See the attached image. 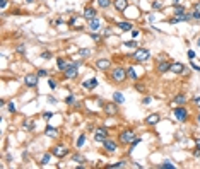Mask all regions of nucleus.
I'll list each match as a JSON object with an SVG mask.
<instances>
[{
    "label": "nucleus",
    "mask_w": 200,
    "mask_h": 169,
    "mask_svg": "<svg viewBox=\"0 0 200 169\" xmlns=\"http://www.w3.org/2000/svg\"><path fill=\"white\" fill-rule=\"evenodd\" d=\"M111 79H113L115 84L123 82V80L127 79V72H125V69H123V67H115V69L111 70Z\"/></svg>",
    "instance_id": "f257e3e1"
},
{
    "label": "nucleus",
    "mask_w": 200,
    "mask_h": 169,
    "mask_svg": "<svg viewBox=\"0 0 200 169\" xmlns=\"http://www.w3.org/2000/svg\"><path fill=\"white\" fill-rule=\"evenodd\" d=\"M79 67H80V62H74V63L67 65V69L63 70L65 79H75V77H77V70H79Z\"/></svg>",
    "instance_id": "f03ea898"
},
{
    "label": "nucleus",
    "mask_w": 200,
    "mask_h": 169,
    "mask_svg": "<svg viewBox=\"0 0 200 169\" xmlns=\"http://www.w3.org/2000/svg\"><path fill=\"white\" fill-rule=\"evenodd\" d=\"M133 60L135 62H145V60L150 58V51L147 50V48H135V51H133Z\"/></svg>",
    "instance_id": "7ed1b4c3"
},
{
    "label": "nucleus",
    "mask_w": 200,
    "mask_h": 169,
    "mask_svg": "<svg viewBox=\"0 0 200 169\" xmlns=\"http://www.w3.org/2000/svg\"><path fill=\"white\" fill-rule=\"evenodd\" d=\"M173 116L176 118V121H187V118H188V110L183 108V106H176V108L173 110Z\"/></svg>",
    "instance_id": "20e7f679"
},
{
    "label": "nucleus",
    "mask_w": 200,
    "mask_h": 169,
    "mask_svg": "<svg viewBox=\"0 0 200 169\" xmlns=\"http://www.w3.org/2000/svg\"><path fill=\"white\" fill-rule=\"evenodd\" d=\"M108 135H110V133H108V130L104 128V127L94 130V140H96V142H104L106 139H110Z\"/></svg>",
    "instance_id": "39448f33"
},
{
    "label": "nucleus",
    "mask_w": 200,
    "mask_h": 169,
    "mask_svg": "<svg viewBox=\"0 0 200 169\" xmlns=\"http://www.w3.org/2000/svg\"><path fill=\"white\" fill-rule=\"evenodd\" d=\"M133 140H135V133H133L132 130H125V132L120 133V142L121 144H132Z\"/></svg>",
    "instance_id": "423d86ee"
},
{
    "label": "nucleus",
    "mask_w": 200,
    "mask_h": 169,
    "mask_svg": "<svg viewBox=\"0 0 200 169\" xmlns=\"http://www.w3.org/2000/svg\"><path fill=\"white\" fill-rule=\"evenodd\" d=\"M38 79H40V75L38 74H29V75H26V79H24V84H26V87H36L38 86Z\"/></svg>",
    "instance_id": "0eeeda50"
},
{
    "label": "nucleus",
    "mask_w": 200,
    "mask_h": 169,
    "mask_svg": "<svg viewBox=\"0 0 200 169\" xmlns=\"http://www.w3.org/2000/svg\"><path fill=\"white\" fill-rule=\"evenodd\" d=\"M67 147H63V145H57V147H53V150H51V154L55 156V157H58V159H62V157H65L67 156Z\"/></svg>",
    "instance_id": "6e6552de"
},
{
    "label": "nucleus",
    "mask_w": 200,
    "mask_h": 169,
    "mask_svg": "<svg viewBox=\"0 0 200 169\" xmlns=\"http://www.w3.org/2000/svg\"><path fill=\"white\" fill-rule=\"evenodd\" d=\"M104 113H106V115H110V116H115V115L118 113L116 103H108V104H104Z\"/></svg>",
    "instance_id": "1a4fd4ad"
},
{
    "label": "nucleus",
    "mask_w": 200,
    "mask_h": 169,
    "mask_svg": "<svg viewBox=\"0 0 200 169\" xmlns=\"http://www.w3.org/2000/svg\"><path fill=\"white\" fill-rule=\"evenodd\" d=\"M84 17H86L87 21L96 19V17H98V10L94 9V7H86V10H84Z\"/></svg>",
    "instance_id": "9d476101"
},
{
    "label": "nucleus",
    "mask_w": 200,
    "mask_h": 169,
    "mask_svg": "<svg viewBox=\"0 0 200 169\" xmlns=\"http://www.w3.org/2000/svg\"><path fill=\"white\" fill-rule=\"evenodd\" d=\"M103 144H104V150H106V152H110V154L116 150V142H113L111 139H106Z\"/></svg>",
    "instance_id": "9b49d317"
},
{
    "label": "nucleus",
    "mask_w": 200,
    "mask_h": 169,
    "mask_svg": "<svg viewBox=\"0 0 200 169\" xmlns=\"http://www.w3.org/2000/svg\"><path fill=\"white\" fill-rule=\"evenodd\" d=\"M98 84H99V82H98V79L94 77V79H87V80H84V82H82V87H84V89H94V87H96Z\"/></svg>",
    "instance_id": "f8f14e48"
},
{
    "label": "nucleus",
    "mask_w": 200,
    "mask_h": 169,
    "mask_svg": "<svg viewBox=\"0 0 200 169\" xmlns=\"http://www.w3.org/2000/svg\"><path fill=\"white\" fill-rule=\"evenodd\" d=\"M170 70H171L170 62H159V63H157V72H159V74H166V72H170Z\"/></svg>",
    "instance_id": "ddd939ff"
},
{
    "label": "nucleus",
    "mask_w": 200,
    "mask_h": 169,
    "mask_svg": "<svg viewBox=\"0 0 200 169\" xmlns=\"http://www.w3.org/2000/svg\"><path fill=\"white\" fill-rule=\"evenodd\" d=\"M115 9L118 10V12H123V10H127V7H128V2L127 0H115Z\"/></svg>",
    "instance_id": "4468645a"
},
{
    "label": "nucleus",
    "mask_w": 200,
    "mask_h": 169,
    "mask_svg": "<svg viewBox=\"0 0 200 169\" xmlns=\"http://www.w3.org/2000/svg\"><path fill=\"white\" fill-rule=\"evenodd\" d=\"M96 67L99 70H108L111 67V63H110V60H106V58H101L96 62Z\"/></svg>",
    "instance_id": "2eb2a0df"
},
{
    "label": "nucleus",
    "mask_w": 200,
    "mask_h": 169,
    "mask_svg": "<svg viewBox=\"0 0 200 169\" xmlns=\"http://www.w3.org/2000/svg\"><path fill=\"white\" fill-rule=\"evenodd\" d=\"M157 121H159V115H157V113H152V115H149V116L145 118V123H147V125H150V127L157 125Z\"/></svg>",
    "instance_id": "dca6fc26"
},
{
    "label": "nucleus",
    "mask_w": 200,
    "mask_h": 169,
    "mask_svg": "<svg viewBox=\"0 0 200 169\" xmlns=\"http://www.w3.org/2000/svg\"><path fill=\"white\" fill-rule=\"evenodd\" d=\"M185 65L180 63V62H176V63H171V72H174V74H183L185 72Z\"/></svg>",
    "instance_id": "f3484780"
},
{
    "label": "nucleus",
    "mask_w": 200,
    "mask_h": 169,
    "mask_svg": "<svg viewBox=\"0 0 200 169\" xmlns=\"http://www.w3.org/2000/svg\"><path fill=\"white\" fill-rule=\"evenodd\" d=\"M116 26H118V29H121V31H132V29H133L132 22H128V21H120Z\"/></svg>",
    "instance_id": "a211bd4d"
},
{
    "label": "nucleus",
    "mask_w": 200,
    "mask_h": 169,
    "mask_svg": "<svg viewBox=\"0 0 200 169\" xmlns=\"http://www.w3.org/2000/svg\"><path fill=\"white\" fill-rule=\"evenodd\" d=\"M87 26H89V29H91V31H98V29L101 28V21L98 19V17H96V19H91Z\"/></svg>",
    "instance_id": "6ab92c4d"
},
{
    "label": "nucleus",
    "mask_w": 200,
    "mask_h": 169,
    "mask_svg": "<svg viewBox=\"0 0 200 169\" xmlns=\"http://www.w3.org/2000/svg\"><path fill=\"white\" fill-rule=\"evenodd\" d=\"M45 135H46V137H50V139H55V137H58V130L53 128V127H46Z\"/></svg>",
    "instance_id": "aec40b11"
},
{
    "label": "nucleus",
    "mask_w": 200,
    "mask_h": 169,
    "mask_svg": "<svg viewBox=\"0 0 200 169\" xmlns=\"http://www.w3.org/2000/svg\"><path fill=\"white\" fill-rule=\"evenodd\" d=\"M113 101H115L116 104H123V103H125V98H123V94H121L120 91H116V92L113 94Z\"/></svg>",
    "instance_id": "412c9836"
},
{
    "label": "nucleus",
    "mask_w": 200,
    "mask_h": 169,
    "mask_svg": "<svg viewBox=\"0 0 200 169\" xmlns=\"http://www.w3.org/2000/svg\"><path fill=\"white\" fill-rule=\"evenodd\" d=\"M127 77L130 80H137V72H135L133 67H128V69H127Z\"/></svg>",
    "instance_id": "4be33fe9"
},
{
    "label": "nucleus",
    "mask_w": 200,
    "mask_h": 169,
    "mask_svg": "<svg viewBox=\"0 0 200 169\" xmlns=\"http://www.w3.org/2000/svg\"><path fill=\"white\" fill-rule=\"evenodd\" d=\"M22 128L28 130V132H31V130L34 128V123H33V120H26V121L22 123Z\"/></svg>",
    "instance_id": "5701e85b"
},
{
    "label": "nucleus",
    "mask_w": 200,
    "mask_h": 169,
    "mask_svg": "<svg viewBox=\"0 0 200 169\" xmlns=\"http://www.w3.org/2000/svg\"><path fill=\"white\" fill-rule=\"evenodd\" d=\"M185 12H187V10H185V7H183V5H174V12H173L174 16H183Z\"/></svg>",
    "instance_id": "b1692460"
},
{
    "label": "nucleus",
    "mask_w": 200,
    "mask_h": 169,
    "mask_svg": "<svg viewBox=\"0 0 200 169\" xmlns=\"http://www.w3.org/2000/svg\"><path fill=\"white\" fill-rule=\"evenodd\" d=\"M77 53H79L80 58H86V57H89V55H91V50H89V48H80Z\"/></svg>",
    "instance_id": "393cba45"
},
{
    "label": "nucleus",
    "mask_w": 200,
    "mask_h": 169,
    "mask_svg": "<svg viewBox=\"0 0 200 169\" xmlns=\"http://www.w3.org/2000/svg\"><path fill=\"white\" fill-rule=\"evenodd\" d=\"M123 46H127V48H139V43H137V40L125 41V43H123Z\"/></svg>",
    "instance_id": "a878e982"
},
{
    "label": "nucleus",
    "mask_w": 200,
    "mask_h": 169,
    "mask_svg": "<svg viewBox=\"0 0 200 169\" xmlns=\"http://www.w3.org/2000/svg\"><path fill=\"white\" fill-rule=\"evenodd\" d=\"M187 101V96H183V94H178V96H174V104H183Z\"/></svg>",
    "instance_id": "bb28decb"
},
{
    "label": "nucleus",
    "mask_w": 200,
    "mask_h": 169,
    "mask_svg": "<svg viewBox=\"0 0 200 169\" xmlns=\"http://www.w3.org/2000/svg\"><path fill=\"white\" fill-rule=\"evenodd\" d=\"M98 5H99L101 9H108L111 5V0H98Z\"/></svg>",
    "instance_id": "cd10ccee"
},
{
    "label": "nucleus",
    "mask_w": 200,
    "mask_h": 169,
    "mask_svg": "<svg viewBox=\"0 0 200 169\" xmlns=\"http://www.w3.org/2000/svg\"><path fill=\"white\" fill-rule=\"evenodd\" d=\"M57 65H58V70H62V72L67 69V63H65V60H63V58H58V60H57Z\"/></svg>",
    "instance_id": "c85d7f7f"
},
{
    "label": "nucleus",
    "mask_w": 200,
    "mask_h": 169,
    "mask_svg": "<svg viewBox=\"0 0 200 169\" xmlns=\"http://www.w3.org/2000/svg\"><path fill=\"white\" fill-rule=\"evenodd\" d=\"M72 159L75 161V162H80V164H84V162H86V157H84V156H79V154H75Z\"/></svg>",
    "instance_id": "c756f323"
},
{
    "label": "nucleus",
    "mask_w": 200,
    "mask_h": 169,
    "mask_svg": "<svg viewBox=\"0 0 200 169\" xmlns=\"http://www.w3.org/2000/svg\"><path fill=\"white\" fill-rule=\"evenodd\" d=\"M84 142H86V135H80L79 139H77V142H75V144H77V147H82V145H84Z\"/></svg>",
    "instance_id": "7c9ffc66"
},
{
    "label": "nucleus",
    "mask_w": 200,
    "mask_h": 169,
    "mask_svg": "<svg viewBox=\"0 0 200 169\" xmlns=\"http://www.w3.org/2000/svg\"><path fill=\"white\" fill-rule=\"evenodd\" d=\"M161 168H162V169H174V166L171 164L170 161H166V162H162V164H161Z\"/></svg>",
    "instance_id": "2f4dec72"
},
{
    "label": "nucleus",
    "mask_w": 200,
    "mask_h": 169,
    "mask_svg": "<svg viewBox=\"0 0 200 169\" xmlns=\"http://www.w3.org/2000/svg\"><path fill=\"white\" fill-rule=\"evenodd\" d=\"M48 161H50V154H43V157H41L40 164H48Z\"/></svg>",
    "instance_id": "473e14b6"
},
{
    "label": "nucleus",
    "mask_w": 200,
    "mask_h": 169,
    "mask_svg": "<svg viewBox=\"0 0 200 169\" xmlns=\"http://www.w3.org/2000/svg\"><path fill=\"white\" fill-rule=\"evenodd\" d=\"M74 101H75V96H74V94H70V96L65 98V103H67V104H74Z\"/></svg>",
    "instance_id": "72a5a7b5"
},
{
    "label": "nucleus",
    "mask_w": 200,
    "mask_h": 169,
    "mask_svg": "<svg viewBox=\"0 0 200 169\" xmlns=\"http://www.w3.org/2000/svg\"><path fill=\"white\" fill-rule=\"evenodd\" d=\"M191 17H193V21H200V12L197 9H193V12H191Z\"/></svg>",
    "instance_id": "f704fd0d"
},
{
    "label": "nucleus",
    "mask_w": 200,
    "mask_h": 169,
    "mask_svg": "<svg viewBox=\"0 0 200 169\" xmlns=\"http://www.w3.org/2000/svg\"><path fill=\"white\" fill-rule=\"evenodd\" d=\"M91 40H94V41H101V36L98 34V33H94V31H92V33H91Z\"/></svg>",
    "instance_id": "c9c22d12"
},
{
    "label": "nucleus",
    "mask_w": 200,
    "mask_h": 169,
    "mask_svg": "<svg viewBox=\"0 0 200 169\" xmlns=\"http://www.w3.org/2000/svg\"><path fill=\"white\" fill-rule=\"evenodd\" d=\"M7 110H9L10 113H16V104H14V103H12V101H10L9 104H7Z\"/></svg>",
    "instance_id": "e433bc0d"
},
{
    "label": "nucleus",
    "mask_w": 200,
    "mask_h": 169,
    "mask_svg": "<svg viewBox=\"0 0 200 169\" xmlns=\"http://www.w3.org/2000/svg\"><path fill=\"white\" fill-rule=\"evenodd\" d=\"M110 168H125V161H120V162H116V164H111Z\"/></svg>",
    "instance_id": "4c0bfd02"
},
{
    "label": "nucleus",
    "mask_w": 200,
    "mask_h": 169,
    "mask_svg": "<svg viewBox=\"0 0 200 169\" xmlns=\"http://www.w3.org/2000/svg\"><path fill=\"white\" fill-rule=\"evenodd\" d=\"M41 57H43L45 60H50L51 58V53H50V51H43V53H41Z\"/></svg>",
    "instance_id": "58836bf2"
},
{
    "label": "nucleus",
    "mask_w": 200,
    "mask_h": 169,
    "mask_svg": "<svg viewBox=\"0 0 200 169\" xmlns=\"http://www.w3.org/2000/svg\"><path fill=\"white\" fill-rule=\"evenodd\" d=\"M48 86H50L51 89H57V80L50 79V80H48Z\"/></svg>",
    "instance_id": "ea45409f"
},
{
    "label": "nucleus",
    "mask_w": 200,
    "mask_h": 169,
    "mask_svg": "<svg viewBox=\"0 0 200 169\" xmlns=\"http://www.w3.org/2000/svg\"><path fill=\"white\" fill-rule=\"evenodd\" d=\"M150 101H152V98H150V96H145V98L142 99V104H149Z\"/></svg>",
    "instance_id": "a19ab883"
},
{
    "label": "nucleus",
    "mask_w": 200,
    "mask_h": 169,
    "mask_svg": "<svg viewBox=\"0 0 200 169\" xmlns=\"http://www.w3.org/2000/svg\"><path fill=\"white\" fill-rule=\"evenodd\" d=\"M193 103H195V104H197V108H200V96H195V98H193Z\"/></svg>",
    "instance_id": "79ce46f5"
},
{
    "label": "nucleus",
    "mask_w": 200,
    "mask_h": 169,
    "mask_svg": "<svg viewBox=\"0 0 200 169\" xmlns=\"http://www.w3.org/2000/svg\"><path fill=\"white\" fill-rule=\"evenodd\" d=\"M130 33H132V36H133V40H135V38H137V36L140 34V31H139V29H132Z\"/></svg>",
    "instance_id": "37998d69"
},
{
    "label": "nucleus",
    "mask_w": 200,
    "mask_h": 169,
    "mask_svg": "<svg viewBox=\"0 0 200 169\" xmlns=\"http://www.w3.org/2000/svg\"><path fill=\"white\" fill-rule=\"evenodd\" d=\"M187 55H188V58H190V60L195 58V51H191V50H188V53H187Z\"/></svg>",
    "instance_id": "c03bdc74"
},
{
    "label": "nucleus",
    "mask_w": 200,
    "mask_h": 169,
    "mask_svg": "<svg viewBox=\"0 0 200 169\" xmlns=\"http://www.w3.org/2000/svg\"><path fill=\"white\" fill-rule=\"evenodd\" d=\"M17 53H19V55L24 53V45H19V46H17Z\"/></svg>",
    "instance_id": "a18cd8bd"
},
{
    "label": "nucleus",
    "mask_w": 200,
    "mask_h": 169,
    "mask_svg": "<svg viewBox=\"0 0 200 169\" xmlns=\"http://www.w3.org/2000/svg\"><path fill=\"white\" fill-rule=\"evenodd\" d=\"M193 157H200V149H199V147L193 150Z\"/></svg>",
    "instance_id": "49530a36"
},
{
    "label": "nucleus",
    "mask_w": 200,
    "mask_h": 169,
    "mask_svg": "<svg viewBox=\"0 0 200 169\" xmlns=\"http://www.w3.org/2000/svg\"><path fill=\"white\" fill-rule=\"evenodd\" d=\"M38 75H40V77H45V75H48V72H46V70H40Z\"/></svg>",
    "instance_id": "de8ad7c7"
},
{
    "label": "nucleus",
    "mask_w": 200,
    "mask_h": 169,
    "mask_svg": "<svg viewBox=\"0 0 200 169\" xmlns=\"http://www.w3.org/2000/svg\"><path fill=\"white\" fill-rule=\"evenodd\" d=\"M43 116H45V118H46V120H50L51 116H53V115H51L50 111H46V113H43Z\"/></svg>",
    "instance_id": "09e8293b"
},
{
    "label": "nucleus",
    "mask_w": 200,
    "mask_h": 169,
    "mask_svg": "<svg viewBox=\"0 0 200 169\" xmlns=\"http://www.w3.org/2000/svg\"><path fill=\"white\" fill-rule=\"evenodd\" d=\"M190 67H191L193 70H197V72H200V67H199V65H195V63H190Z\"/></svg>",
    "instance_id": "8fccbe9b"
},
{
    "label": "nucleus",
    "mask_w": 200,
    "mask_h": 169,
    "mask_svg": "<svg viewBox=\"0 0 200 169\" xmlns=\"http://www.w3.org/2000/svg\"><path fill=\"white\" fill-rule=\"evenodd\" d=\"M48 103H50V104H57V99H55V98H48Z\"/></svg>",
    "instance_id": "3c124183"
},
{
    "label": "nucleus",
    "mask_w": 200,
    "mask_h": 169,
    "mask_svg": "<svg viewBox=\"0 0 200 169\" xmlns=\"http://www.w3.org/2000/svg\"><path fill=\"white\" fill-rule=\"evenodd\" d=\"M152 7H154V9H159V7H161V2H154V4H152Z\"/></svg>",
    "instance_id": "603ef678"
},
{
    "label": "nucleus",
    "mask_w": 200,
    "mask_h": 169,
    "mask_svg": "<svg viewBox=\"0 0 200 169\" xmlns=\"http://www.w3.org/2000/svg\"><path fill=\"white\" fill-rule=\"evenodd\" d=\"M103 33H104V36H108V34H111V29H110V28H106Z\"/></svg>",
    "instance_id": "864d4df0"
},
{
    "label": "nucleus",
    "mask_w": 200,
    "mask_h": 169,
    "mask_svg": "<svg viewBox=\"0 0 200 169\" xmlns=\"http://www.w3.org/2000/svg\"><path fill=\"white\" fill-rule=\"evenodd\" d=\"M7 7V0H2V9H5Z\"/></svg>",
    "instance_id": "5fc2aeb1"
},
{
    "label": "nucleus",
    "mask_w": 200,
    "mask_h": 169,
    "mask_svg": "<svg viewBox=\"0 0 200 169\" xmlns=\"http://www.w3.org/2000/svg\"><path fill=\"white\" fill-rule=\"evenodd\" d=\"M193 9H197L200 12V2H197V4H195V7H193Z\"/></svg>",
    "instance_id": "6e6d98bb"
},
{
    "label": "nucleus",
    "mask_w": 200,
    "mask_h": 169,
    "mask_svg": "<svg viewBox=\"0 0 200 169\" xmlns=\"http://www.w3.org/2000/svg\"><path fill=\"white\" fill-rule=\"evenodd\" d=\"M195 144H197V147L200 149V139H195Z\"/></svg>",
    "instance_id": "4d7b16f0"
},
{
    "label": "nucleus",
    "mask_w": 200,
    "mask_h": 169,
    "mask_svg": "<svg viewBox=\"0 0 200 169\" xmlns=\"http://www.w3.org/2000/svg\"><path fill=\"white\" fill-rule=\"evenodd\" d=\"M171 2H173V5H178L180 4V0H171Z\"/></svg>",
    "instance_id": "13d9d810"
},
{
    "label": "nucleus",
    "mask_w": 200,
    "mask_h": 169,
    "mask_svg": "<svg viewBox=\"0 0 200 169\" xmlns=\"http://www.w3.org/2000/svg\"><path fill=\"white\" fill-rule=\"evenodd\" d=\"M197 45H199V46H200V38H199V40H197Z\"/></svg>",
    "instance_id": "bf43d9fd"
},
{
    "label": "nucleus",
    "mask_w": 200,
    "mask_h": 169,
    "mask_svg": "<svg viewBox=\"0 0 200 169\" xmlns=\"http://www.w3.org/2000/svg\"><path fill=\"white\" fill-rule=\"evenodd\" d=\"M197 121H199V123H200V115H199V116H197Z\"/></svg>",
    "instance_id": "052dcab7"
}]
</instances>
